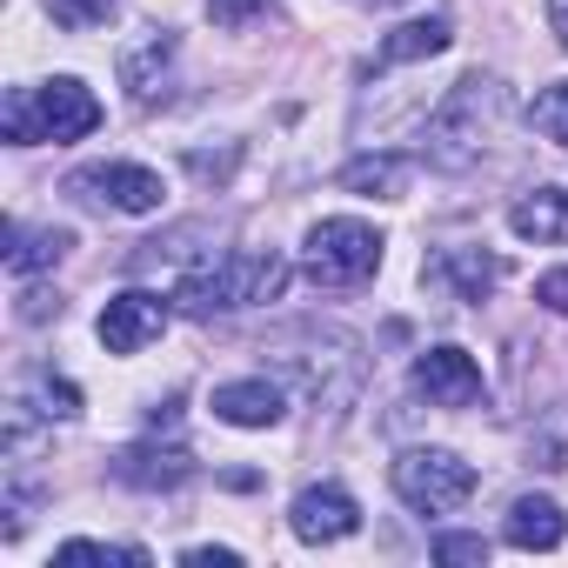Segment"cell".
<instances>
[{"label":"cell","mask_w":568,"mask_h":568,"mask_svg":"<svg viewBox=\"0 0 568 568\" xmlns=\"http://www.w3.org/2000/svg\"><path fill=\"white\" fill-rule=\"evenodd\" d=\"M388 481H395V495L415 508V515H455L468 495H475V462H462L455 448H408V455H395V468H388Z\"/></svg>","instance_id":"6"},{"label":"cell","mask_w":568,"mask_h":568,"mask_svg":"<svg viewBox=\"0 0 568 568\" xmlns=\"http://www.w3.org/2000/svg\"><path fill=\"white\" fill-rule=\"evenodd\" d=\"M501 541L521 548V555H548V548L568 541V515H561L548 495H521V501L508 508V521H501Z\"/></svg>","instance_id":"15"},{"label":"cell","mask_w":568,"mask_h":568,"mask_svg":"<svg viewBox=\"0 0 568 568\" xmlns=\"http://www.w3.org/2000/svg\"><path fill=\"white\" fill-rule=\"evenodd\" d=\"M515 114V94L495 81V74H462L422 121V161L442 168V174H468L488 161V148L501 141Z\"/></svg>","instance_id":"1"},{"label":"cell","mask_w":568,"mask_h":568,"mask_svg":"<svg viewBox=\"0 0 568 568\" xmlns=\"http://www.w3.org/2000/svg\"><path fill=\"white\" fill-rule=\"evenodd\" d=\"M68 247H74V234H68V227H21V221H14V227H8V274H21V281H28V274L54 267Z\"/></svg>","instance_id":"19"},{"label":"cell","mask_w":568,"mask_h":568,"mask_svg":"<svg viewBox=\"0 0 568 568\" xmlns=\"http://www.w3.org/2000/svg\"><path fill=\"white\" fill-rule=\"evenodd\" d=\"M382 227L355 221V214H335V221H315L308 241H302V267L315 288H362V281L382 267Z\"/></svg>","instance_id":"5"},{"label":"cell","mask_w":568,"mask_h":568,"mask_svg":"<svg viewBox=\"0 0 568 568\" xmlns=\"http://www.w3.org/2000/svg\"><path fill=\"white\" fill-rule=\"evenodd\" d=\"M21 302H28V308H21V322H48V315H61V295H41V288H34V295H21Z\"/></svg>","instance_id":"29"},{"label":"cell","mask_w":568,"mask_h":568,"mask_svg":"<svg viewBox=\"0 0 568 568\" xmlns=\"http://www.w3.org/2000/svg\"><path fill=\"white\" fill-rule=\"evenodd\" d=\"M528 462H535V468H568V395L548 402V408L528 422Z\"/></svg>","instance_id":"20"},{"label":"cell","mask_w":568,"mask_h":568,"mask_svg":"<svg viewBox=\"0 0 568 568\" xmlns=\"http://www.w3.org/2000/svg\"><path fill=\"white\" fill-rule=\"evenodd\" d=\"M288 288V261L274 247H234V254H201L181 281H174V308L181 315H234V308H261L281 302Z\"/></svg>","instance_id":"2"},{"label":"cell","mask_w":568,"mask_h":568,"mask_svg":"<svg viewBox=\"0 0 568 568\" xmlns=\"http://www.w3.org/2000/svg\"><path fill=\"white\" fill-rule=\"evenodd\" d=\"M168 68H174V34H168V28H148V34H134V41L121 48V88L134 94V108H154Z\"/></svg>","instance_id":"13"},{"label":"cell","mask_w":568,"mask_h":568,"mask_svg":"<svg viewBox=\"0 0 568 568\" xmlns=\"http://www.w3.org/2000/svg\"><path fill=\"white\" fill-rule=\"evenodd\" d=\"M508 227L521 234V241H568V194L561 187H535V194H521L515 207H508Z\"/></svg>","instance_id":"18"},{"label":"cell","mask_w":568,"mask_h":568,"mask_svg":"<svg viewBox=\"0 0 568 568\" xmlns=\"http://www.w3.org/2000/svg\"><path fill=\"white\" fill-rule=\"evenodd\" d=\"M267 8H274V0H207V21H214V28H227V34H241V28H247V21H261Z\"/></svg>","instance_id":"25"},{"label":"cell","mask_w":568,"mask_h":568,"mask_svg":"<svg viewBox=\"0 0 568 568\" xmlns=\"http://www.w3.org/2000/svg\"><path fill=\"white\" fill-rule=\"evenodd\" d=\"M548 28H555V41L568 48V0H548Z\"/></svg>","instance_id":"30"},{"label":"cell","mask_w":568,"mask_h":568,"mask_svg":"<svg viewBox=\"0 0 568 568\" xmlns=\"http://www.w3.org/2000/svg\"><path fill=\"white\" fill-rule=\"evenodd\" d=\"M28 388H34V402H41V415H48V422H74V415H81V388H74V382L34 375Z\"/></svg>","instance_id":"24"},{"label":"cell","mask_w":568,"mask_h":568,"mask_svg":"<svg viewBox=\"0 0 568 568\" xmlns=\"http://www.w3.org/2000/svg\"><path fill=\"white\" fill-rule=\"evenodd\" d=\"M41 8L54 14V28H68V34H94V28L114 21L121 0H41Z\"/></svg>","instance_id":"21"},{"label":"cell","mask_w":568,"mask_h":568,"mask_svg":"<svg viewBox=\"0 0 568 568\" xmlns=\"http://www.w3.org/2000/svg\"><path fill=\"white\" fill-rule=\"evenodd\" d=\"M54 561H61V568H81V561H108V568H114V561H128V568H141V561H148V548H121V541H61V548H54Z\"/></svg>","instance_id":"23"},{"label":"cell","mask_w":568,"mask_h":568,"mask_svg":"<svg viewBox=\"0 0 568 568\" xmlns=\"http://www.w3.org/2000/svg\"><path fill=\"white\" fill-rule=\"evenodd\" d=\"M415 395H428V408H481L488 402V375L468 348H422L415 355Z\"/></svg>","instance_id":"8"},{"label":"cell","mask_w":568,"mask_h":568,"mask_svg":"<svg viewBox=\"0 0 568 568\" xmlns=\"http://www.w3.org/2000/svg\"><path fill=\"white\" fill-rule=\"evenodd\" d=\"M181 561H187V568H241L234 548H181Z\"/></svg>","instance_id":"28"},{"label":"cell","mask_w":568,"mask_h":568,"mask_svg":"<svg viewBox=\"0 0 568 568\" xmlns=\"http://www.w3.org/2000/svg\"><path fill=\"white\" fill-rule=\"evenodd\" d=\"M368 8H395V0H368Z\"/></svg>","instance_id":"31"},{"label":"cell","mask_w":568,"mask_h":568,"mask_svg":"<svg viewBox=\"0 0 568 568\" xmlns=\"http://www.w3.org/2000/svg\"><path fill=\"white\" fill-rule=\"evenodd\" d=\"M535 308H548V315H568V267H548V274L535 281Z\"/></svg>","instance_id":"27"},{"label":"cell","mask_w":568,"mask_h":568,"mask_svg":"<svg viewBox=\"0 0 568 568\" xmlns=\"http://www.w3.org/2000/svg\"><path fill=\"white\" fill-rule=\"evenodd\" d=\"M528 128L548 134L555 148H568V81H555V88H541V94L528 101Z\"/></svg>","instance_id":"22"},{"label":"cell","mask_w":568,"mask_h":568,"mask_svg":"<svg viewBox=\"0 0 568 568\" xmlns=\"http://www.w3.org/2000/svg\"><path fill=\"white\" fill-rule=\"evenodd\" d=\"M435 281H448L455 302H481L495 281H501V261L481 254V247H442L435 254Z\"/></svg>","instance_id":"17"},{"label":"cell","mask_w":568,"mask_h":568,"mask_svg":"<svg viewBox=\"0 0 568 568\" xmlns=\"http://www.w3.org/2000/svg\"><path fill=\"white\" fill-rule=\"evenodd\" d=\"M288 528H295V541H308V548L348 541V535L362 528V501H355L348 488H335V481H315V488H302V495L288 501Z\"/></svg>","instance_id":"9"},{"label":"cell","mask_w":568,"mask_h":568,"mask_svg":"<svg viewBox=\"0 0 568 568\" xmlns=\"http://www.w3.org/2000/svg\"><path fill=\"white\" fill-rule=\"evenodd\" d=\"M448 41H455V28H448L442 14L402 21V28L375 48V74H388V68H415V61H435V54H448Z\"/></svg>","instance_id":"16"},{"label":"cell","mask_w":568,"mask_h":568,"mask_svg":"<svg viewBox=\"0 0 568 568\" xmlns=\"http://www.w3.org/2000/svg\"><path fill=\"white\" fill-rule=\"evenodd\" d=\"M435 561H488L481 535H435Z\"/></svg>","instance_id":"26"},{"label":"cell","mask_w":568,"mask_h":568,"mask_svg":"<svg viewBox=\"0 0 568 568\" xmlns=\"http://www.w3.org/2000/svg\"><path fill=\"white\" fill-rule=\"evenodd\" d=\"M207 408L227 428H274L288 415V395H281V382H267V375H247V382H221Z\"/></svg>","instance_id":"12"},{"label":"cell","mask_w":568,"mask_h":568,"mask_svg":"<svg viewBox=\"0 0 568 568\" xmlns=\"http://www.w3.org/2000/svg\"><path fill=\"white\" fill-rule=\"evenodd\" d=\"M114 481L141 488V495H168V488L194 481V455L181 442H134V448L114 455Z\"/></svg>","instance_id":"11"},{"label":"cell","mask_w":568,"mask_h":568,"mask_svg":"<svg viewBox=\"0 0 568 568\" xmlns=\"http://www.w3.org/2000/svg\"><path fill=\"white\" fill-rule=\"evenodd\" d=\"M274 368L288 388H302L315 408H342L362 388V348L342 328H295L274 342Z\"/></svg>","instance_id":"4"},{"label":"cell","mask_w":568,"mask_h":568,"mask_svg":"<svg viewBox=\"0 0 568 568\" xmlns=\"http://www.w3.org/2000/svg\"><path fill=\"white\" fill-rule=\"evenodd\" d=\"M0 128H8V141L14 148H41V141H88L94 128H101V101H94V88L88 81H74V74H54V81H41V88H14L8 94V108H0Z\"/></svg>","instance_id":"3"},{"label":"cell","mask_w":568,"mask_h":568,"mask_svg":"<svg viewBox=\"0 0 568 568\" xmlns=\"http://www.w3.org/2000/svg\"><path fill=\"white\" fill-rule=\"evenodd\" d=\"M168 315H174V308H168L161 295H148V288H121V295L101 308L94 328H101V348H108V355H141L148 342H161Z\"/></svg>","instance_id":"10"},{"label":"cell","mask_w":568,"mask_h":568,"mask_svg":"<svg viewBox=\"0 0 568 568\" xmlns=\"http://www.w3.org/2000/svg\"><path fill=\"white\" fill-rule=\"evenodd\" d=\"M415 174H422V161L415 154H355L335 181L348 187V194H368V201H402L408 187H415Z\"/></svg>","instance_id":"14"},{"label":"cell","mask_w":568,"mask_h":568,"mask_svg":"<svg viewBox=\"0 0 568 568\" xmlns=\"http://www.w3.org/2000/svg\"><path fill=\"white\" fill-rule=\"evenodd\" d=\"M68 187H74L81 201L114 207V214H161V201H168V181H161L154 168H141V161H101V168H81Z\"/></svg>","instance_id":"7"}]
</instances>
